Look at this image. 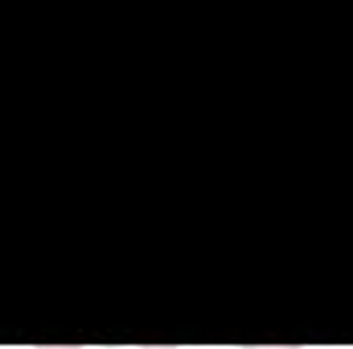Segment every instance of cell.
Returning <instances> with one entry per match:
<instances>
[{
  "label": "cell",
  "instance_id": "6da1fadb",
  "mask_svg": "<svg viewBox=\"0 0 353 349\" xmlns=\"http://www.w3.org/2000/svg\"><path fill=\"white\" fill-rule=\"evenodd\" d=\"M33 349H87V346H33Z\"/></svg>",
  "mask_w": 353,
  "mask_h": 349
},
{
  "label": "cell",
  "instance_id": "7a4b0ae2",
  "mask_svg": "<svg viewBox=\"0 0 353 349\" xmlns=\"http://www.w3.org/2000/svg\"><path fill=\"white\" fill-rule=\"evenodd\" d=\"M136 349H181V346H136Z\"/></svg>",
  "mask_w": 353,
  "mask_h": 349
},
{
  "label": "cell",
  "instance_id": "3957f363",
  "mask_svg": "<svg viewBox=\"0 0 353 349\" xmlns=\"http://www.w3.org/2000/svg\"><path fill=\"white\" fill-rule=\"evenodd\" d=\"M263 349H300V346H263Z\"/></svg>",
  "mask_w": 353,
  "mask_h": 349
}]
</instances>
